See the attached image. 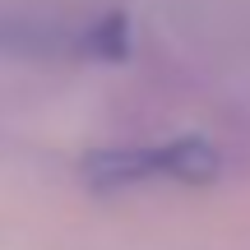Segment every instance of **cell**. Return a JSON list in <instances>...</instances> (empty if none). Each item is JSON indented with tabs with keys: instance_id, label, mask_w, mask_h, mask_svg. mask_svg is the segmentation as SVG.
<instances>
[{
	"instance_id": "obj_1",
	"label": "cell",
	"mask_w": 250,
	"mask_h": 250,
	"mask_svg": "<svg viewBox=\"0 0 250 250\" xmlns=\"http://www.w3.org/2000/svg\"><path fill=\"white\" fill-rule=\"evenodd\" d=\"M158 153H162V171H171L181 181H208L218 171V153L204 139H181V144H167Z\"/></svg>"
}]
</instances>
